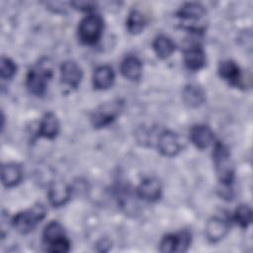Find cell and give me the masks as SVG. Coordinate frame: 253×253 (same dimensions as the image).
Returning <instances> with one entry per match:
<instances>
[{"mask_svg":"<svg viewBox=\"0 0 253 253\" xmlns=\"http://www.w3.org/2000/svg\"><path fill=\"white\" fill-rule=\"evenodd\" d=\"M52 74V67L48 60L41 59L27 73L26 86L28 90L36 96L44 95Z\"/></svg>","mask_w":253,"mask_h":253,"instance_id":"1","label":"cell"},{"mask_svg":"<svg viewBox=\"0 0 253 253\" xmlns=\"http://www.w3.org/2000/svg\"><path fill=\"white\" fill-rule=\"evenodd\" d=\"M212 159L219 183L222 186H231L234 179V171L229 150L222 142H214Z\"/></svg>","mask_w":253,"mask_h":253,"instance_id":"2","label":"cell"},{"mask_svg":"<svg viewBox=\"0 0 253 253\" xmlns=\"http://www.w3.org/2000/svg\"><path fill=\"white\" fill-rule=\"evenodd\" d=\"M45 207L42 203L35 204L32 208L16 213L12 218L13 227L22 234H28L44 218Z\"/></svg>","mask_w":253,"mask_h":253,"instance_id":"3","label":"cell"},{"mask_svg":"<svg viewBox=\"0 0 253 253\" xmlns=\"http://www.w3.org/2000/svg\"><path fill=\"white\" fill-rule=\"evenodd\" d=\"M104 21L100 15L89 14L78 26V38L84 44H95L102 37Z\"/></svg>","mask_w":253,"mask_h":253,"instance_id":"4","label":"cell"},{"mask_svg":"<svg viewBox=\"0 0 253 253\" xmlns=\"http://www.w3.org/2000/svg\"><path fill=\"white\" fill-rule=\"evenodd\" d=\"M124 102L120 99L100 105L91 115V123L94 127L101 128L112 124L122 113Z\"/></svg>","mask_w":253,"mask_h":253,"instance_id":"5","label":"cell"},{"mask_svg":"<svg viewBox=\"0 0 253 253\" xmlns=\"http://www.w3.org/2000/svg\"><path fill=\"white\" fill-rule=\"evenodd\" d=\"M191 244V233L184 230L177 234H166L160 242V251L163 253L186 252Z\"/></svg>","mask_w":253,"mask_h":253,"instance_id":"6","label":"cell"},{"mask_svg":"<svg viewBox=\"0 0 253 253\" xmlns=\"http://www.w3.org/2000/svg\"><path fill=\"white\" fill-rule=\"evenodd\" d=\"M157 147L161 154L173 157L181 152L183 143L181 137L172 130H163L157 139Z\"/></svg>","mask_w":253,"mask_h":253,"instance_id":"7","label":"cell"},{"mask_svg":"<svg viewBox=\"0 0 253 253\" xmlns=\"http://www.w3.org/2000/svg\"><path fill=\"white\" fill-rule=\"evenodd\" d=\"M60 76L63 84L70 88H77L82 80L81 67L73 60H66L60 65Z\"/></svg>","mask_w":253,"mask_h":253,"instance_id":"8","label":"cell"},{"mask_svg":"<svg viewBox=\"0 0 253 253\" xmlns=\"http://www.w3.org/2000/svg\"><path fill=\"white\" fill-rule=\"evenodd\" d=\"M162 186L155 178H146L140 182L136 189V195L143 201L155 202L160 199Z\"/></svg>","mask_w":253,"mask_h":253,"instance_id":"9","label":"cell"},{"mask_svg":"<svg viewBox=\"0 0 253 253\" xmlns=\"http://www.w3.org/2000/svg\"><path fill=\"white\" fill-rule=\"evenodd\" d=\"M229 223L218 216L211 217L206 224V236L209 241L214 243L224 238L229 231Z\"/></svg>","mask_w":253,"mask_h":253,"instance_id":"10","label":"cell"},{"mask_svg":"<svg viewBox=\"0 0 253 253\" xmlns=\"http://www.w3.org/2000/svg\"><path fill=\"white\" fill-rule=\"evenodd\" d=\"M49 203L53 207L64 206L71 198V189L64 182H52L47 191Z\"/></svg>","mask_w":253,"mask_h":253,"instance_id":"11","label":"cell"},{"mask_svg":"<svg viewBox=\"0 0 253 253\" xmlns=\"http://www.w3.org/2000/svg\"><path fill=\"white\" fill-rule=\"evenodd\" d=\"M190 139L197 148L205 149L212 144L214 135L210 126L206 125H195L191 127Z\"/></svg>","mask_w":253,"mask_h":253,"instance_id":"12","label":"cell"},{"mask_svg":"<svg viewBox=\"0 0 253 253\" xmlns=\"http://www.w3.org/2000/svg\"><path fill=\"white\" fill-rule=\"evenodd\" d=\"M184 62L188 69L197 71L206 64V54L199 44H192L184 50Z\"/></svg>","mask_w":253,"mask_h":253,"instance_id":"13","label":"cell"},{"mask_svg":"<svg viewBox=\"0 0 253 253\" xmlns=\"http://www.w3.org/2000/svg\"><path fill=\"white\" fill-rule=\"evenodd\" d=\"M59 129L60 125L57 117L53 113L48 112L42 116L40 122L38 136L53 139L57 136Z\"/></svg>","mask_w":253,"mask_h":253,"instance_id":"14","label":"cell"},{"mask_svg":"<svg viewBox=\"0 0 253 253\" xmlns=\"http://www.w3.org/2000/svg\"><path fill=\"white\" fill-rule=\"evenodd\" d=\"M219 76L230 85L238 86L241 80V70L238 64L230 59L223 60L218 65Z\"/></svg>","mask_w":253,"mask_h":253,"instance_id":"15","label":"cell"},{"mask_svg":"<svg viewBox=\"0 0 253 253\" xmlns=\"http://www.w3.org/2000/svg\"><path fill=\"white\" fill-rule=\"evenodd\" d=\"M24 172L21 165L17 163H7L2 166L1 180L6 188L17 186L23 179Z\"/></svg>","mask_w":253,"mask_h":253,"instance_id":"16","label":"cell"},{"mask_svg":"<svg viewBox=\"0 0 253 253\" xmlns=\"http://www.w3.org/2000/svg\"><path fill=\"white\" fill-rule=\"evenodd\" d=\"M115 81V72L109 65L99 66L93 74V86L97 90L110 88Z\"/></svg>","mask_w":253,"mask_h":253,"instance_id":"17","label":"cell"},{"mask_svg":"<svg viewBox=\"0 0 253 253\" xmlns=\"http://www.w3.org/2000/svg\"><path fill=\"white\" fill-rule=\"evenodd\" d=\"M120 70L125 78L131 81H136L141 76L142 64L136 56L129 55L122 61Z\"/></svg>","mask_w":253,"mask_h":253,"instance_id":"18","label":"cell"},{"mask_svg":"<svg viewBox=\"0 0 253 253\" xmlns=\"http://www.w3.org/2000/svg\"><path fill=\"white\" fill-rule=\"evenodd\" d=\"M182 98L186 105L192 108H197L206 101V93L201 86L188 84L182 91Z\"/></svg>","mask_w":253,"mask_h":253,"instance_id":"19","label":"cell"},{"mask_svg":"<svg viewBox=\"0 0 253 253\" xmlns=\"http://www.w3.org/2000/svg\"><path fill=\"white\" fill-rule=\"evenodd\" d=\"M206 14L205 7L197 2L185 3L177 12L176 16L186 21H197L202 19Z\"/></svg>","mask_w":253,"mask_h":253,"instance_id":"20","label":"cell"},{"mask_svg":"<svg viewBox=\"0 0 253 253\" xmlns=\"http://www.w3.org/2000/svg\"><path fill=\"white\" fill-rule=\"evenodd\" d=\"M152 46L156 55L161 59L168 58L175 50L174 42L165 35L157 36L153 42Z\"/></svg>","mask_w":253,"mask_h":253,"instance_id":"21","label":"cell"},{"mask_svg":"<svg viewBox=\"0 0 253 253\" xmlns=\"http://www.w3.org/2000/svg\"><path fill=\"white\" fill-rule=\"evenodd\" d=\"M145 18L138 10H131L126 18V27L129 34L136 35L139 34L145 26Z\"/></svg>","mask_w":253,"mask_h":253,"instance_id":"22","label":"cell"},{"mask_svg":"<svg viewBox=\"0 0 253 253\" xmlns=\"http://www.w3.org/2000/svg\"><path fill=\"white\" fill-rule=\"evenodd\" d=\"M64 236H65V232L62 225L58 221H54V220L48 222L45 225L42 232L43 241L48 245Z\"/></svg>","mask_w":253,"mask_h":253,"instance_id":"23","label":"cell"},{"mask_svg":"<svg viewBox=\"0 0 253 253\" xmlns=\"http://www.w3.org/2000/svg\"><path fill=\"white\" fill-rule=\"evenodd\" d=\"M233 220L242 228H247L252 221V211L247 205L238 206L233 213Z\"/></svg>","mask_w":253,"mask_h":253,"instance_id":"24","label":"cell"},{"mask_svg":"<svg viewBox=\"0 0 253 253\" xmlns=\"http://www.w3.org/2000/svg\"><path fill=\"white\" fill-rule=\"evenodd\" d=\"M17 72L16 63L9 57L2 56L0 63V76L2 79H11Z\"/></svg>","mask_w":253,"mask_h":253,"instance_id":"25","label":"cell"},{"mask_svg":"<svg viewBox=\"0 0 253 253\" xmlns=\"http://www.w3.org/2000/svg\"><path fill=\"white\" fill-rule=\"evenodd\" d=\"M47 250L53 253H66L70 250V242L66 238V236H64L52 242L51 244H49V247Z\"/></svg>","mask_w":253,"mask_h":253,"instance_id":"26","label":"cell"},{"mask_svg":"<svg viewBox=\"0 0 253 253\" xmlns=\"http://www.w3.org/2000/svg\"><path fill=\"white\" fill-rule=\"evenodd\" d=\"M72 6H74L76 9H79L81 11H87L90 12L95 9V3L93 2H72L70 3Z\"/></svg>","mask_w":253,"mask_h":253,"instance_id":"27","label":"cell"}]
</instances>
